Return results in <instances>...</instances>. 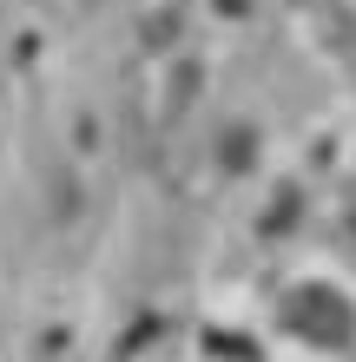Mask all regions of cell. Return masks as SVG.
Returning <instances> with one entry per match:
<instances>
[{"instance_id":"cell-1","label":"cell","mask_w":356,"mask_h":362,"mask_svg":"<svg viewBox=\"0 0 356 362\" xmlns=\"http://www.w3.org/2000/svg\"><path fill=\"white\" fill-rule=\"evenodd\" d=\"M290 323H297V336H310V343H343L350 336V303L337 290H304L297 303H290Z\"/></svg>"}]
</instances>
